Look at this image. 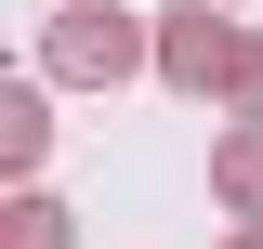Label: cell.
<instances>
[{
    "mask_svg": "<svg viewBox=\"0 0 263 249\" xmlns=\"http://www.w3.org/2000/svg\"><path fill=\"white\" fill-rule=\"evenodd\" d=\"M211 210H224V223H263V118H224V131H211Z\"/></svg>",
    "mask_w": 263,
    "mask_h": 249,
    "instance_id": "cell-3",
    "label": "cell"
},
{
    "mask_svg": "<svg viewBox=\"0 0 263 249\" xmlns=\"http://www.w3.org/2000/svg\"><path fill=\"white\" fill-rule=\"evenodd\" d=\"M224 118H263V39H250V66H237V92H224Z\"/></svg>",
    "mask_w": 263,
    "mask_h": 249,
    "instance_id": "cell-6",
    "label": "cell"
},
{
    "mask_svg": "<svg viewBox=\"0 0 263 249\" xmlns=\"http://www.w3.org/2000/svg\"><path fill=\"white\" fill-rule=\"evenodd\" d=\"M237 66H250V27H237L224 0H184V13H158V92L184 105H224Z\"/></svg>",
    "mask_w": 263,
    "mask_h": 249,
    "instance_id": "cell-2",
    "label": "cell"
},
{
    "mask_svg": "<svg viewBox=\"0 0 263 249\" xmlns=\"http://www.w3.org/2000/svg\"><path fill=\"white\" fill-rule=\"evenodd\" d=\"M0 249H79V210H66V197H13V210H0Z\"/></svg>",
    "mask_w": 263,
    "mask_h": 249,
    "instance_id": "cell-5",
    "label": "cell"
},
{
    "mask_svg": "<svg viewBox=\"0 0 263 249\" xmlns=\"http://www.w3.org/2000/svg\"><path fill=\"white\" fill-rule=\"evenodd\" d=\"M224 13H237V0H224Z\"/></svg>",
    "mask_w": 263,
    "mask_h": 249,
    "instance_id": "cell-8",
    "label": "cell"
},
{
    "mask_svg": "<svg viewBox=\"0 0 263 249\" xmlns=\"http://www.w3.org/2000/svg\"><path fill=\"white\" fill-rule=\"evenodd\" d=\"M40 157H53V79H40V66H27V79H0V171L27 184Z\"/></svg>",
    "mask_w": 263,
    "mask_h": 249,
    "instance_id": "cell-4",
    "label": "cell"
},
{
    "mask_svg": "<svg viewBox=\"0 0 263 249\" xmlns=\"http://www.w3.org/2000/svg\"><path fill=\"white\" fill-rule=\"evenodd\" d=\"M224 249H263V223H237V236H224Z\"/></svg>",
    "mask_w": 263,
    "mask_h": 249,
    "instance_id": "cell-7",
    "label": "cell"
},
{
    "mask_svg": "<svg viewBox=\"0 0 263 249\" xmlns=\"http://www.w3.org/2000/svg\"><path fill=\"white\" fill-rule=\"evenodd\" d=\"M40 79H66V92L158 79V27L119 13V0H53V13H40Z\"/></svg>",
    "mask_w": 263,
    "mask_h": 249,
    "instance_id": "cell-1",
    "label": "cell"
}]
</instances>
